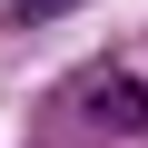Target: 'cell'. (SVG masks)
Returning <instances> with one entry per match:
<instances>
[{
    "label": "cell",
    "instance_id": "2",
    "mask_svg": "<svg viewBox=\"0 0 148 148\" xmlns=\"http://www.w3.org/2000/svg\"><path fill=\"white\" fill-rule=\"evenodd\" d=\"M59 10H79V0H20V20H59Z\"/></svg>",
    "mask_w": 148,
    "mask_h": 148
},
{
    "label": "cell",
    "instance_id": "1",
    "mask_svg": "<svg viewBox=\"0 0 148 148\" xmlns=\"http://www.w3.org/2000/svg\"><path fill=\"white\" fill-rule=\"evenodd\" d=\"M69 109H79L99 138H148V79H128L119 59L79 69V79H69Z\"/></svg>",
    "mask_w": 148,
    "mask_h": 148
}]
</instances>
